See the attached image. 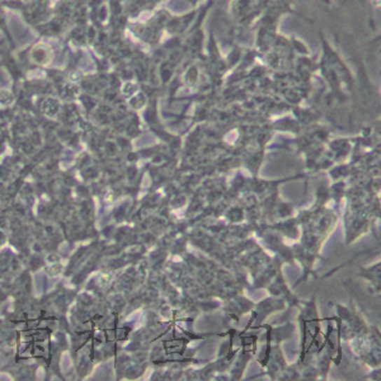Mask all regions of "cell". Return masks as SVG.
Instances as JSON below:
<instances>
[{
	"instance_id": "obj_1",
	"label": "cell",
	"mask_w": 381,
	"mask_h": 381,
	"mask_svg": "<svg viewBox=\"0 0 381 381\" xmlns=\"http://www.w3.org/2000/svg\"><path fill=\"white\" fill-rule=\"evenodd\" d=\"M320 1H323V3H328L329 0H320Z\"/></svg>"
}]
</instances>
